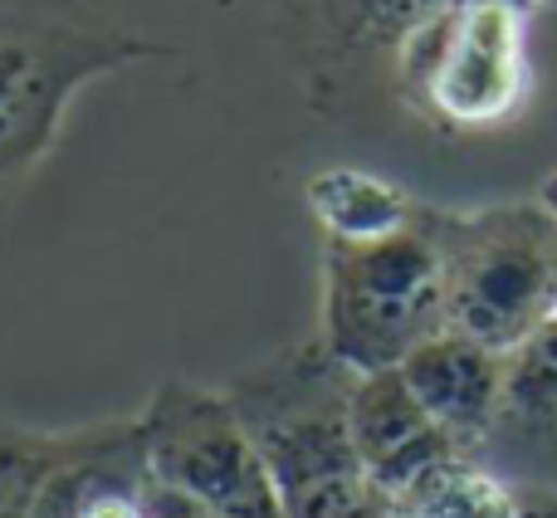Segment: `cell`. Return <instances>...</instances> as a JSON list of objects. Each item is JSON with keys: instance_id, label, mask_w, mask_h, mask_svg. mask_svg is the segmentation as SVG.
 Wrapping results in <instances>:
<instances>
[{"instance_id": "cell-8", "label": "cell", "mask_w": 557, "mask_h": 518, "mask_svg": "<svg viewBox=\"0 0 557 518\" xmlns=\"http://www.w3.org/2000/svg\"><path fill=\"white\" fill-rule=\"evenodd\" d=\"M347 421H352V441L362 455L367 474L382 484V494H396L406 480L425 470V465L455 455L450 435L431 421L421 396L401 377L392 372H367L352 382V402H347Z\"/></svg>"}, {"instance_id": "cell-13", "label": "cell", "mask_w": 557, "mask_h": 518, "mask_svg": "<svg viewBox=\"0 0 557 518\" xmlns=\"http://www.w3.org/2000/svg\"><path fill=\"white\" fill-rule=\"evenodd\" d=\"M539 201H543V206H548V211L557 215V172L548 176V182H543V196H539Z\"/></svg>"}, {"instance_id": "cell-1", "label": "cell", "mask_w": 557, "mask_h": 518, "mask_svg": "<svg viewBox=\"0 0 557 518\" xmlns=\"http://www.w3.org/2000/svg\"><path fill=\"white\" fill-rule=\"evenodd\" d=\"M352 382L357 372L313 337L225 386L270 465L284 518H386V494L367 474L347 421Z\"/></svg>"}, {"instance_id": "cell-9", "label": "cell", "mask_w": 557, "mask_h": 518, "mask_svg": "<svg viewBox=\"0 0 557 518\" xmlns=\"http://www.w3.org/2000/svg\"><path fill=\"white\" fill-rule=\"evenodd\" d=\"M386 518H523V484L484 455H445L386 494Z\"/></svg>"}, {"instance_id": "cell-4", "label": "cell", "mask_w": 557, "mask_h": 518, "mask_svg": "<svg viewBox=\"0 0 557 518\" xmlns=\"http://www.w3.org/2000/svg\"><path fill=\"white\" fill-rule=\"evenodd\" d=\"M533 0H455L396 49L406 108L441 133H494L533 98Z\"/></svg>"}, {"instance_id": "cell-14", "label": "cell", "mask_w": 557, "mask_h": 518, "mask_svg": "<svg viewBox=\"0 0 557 518\" xmlns=\"http://www.w3.org/2000/svg\"><path fill=\"white\" fill-rule=\"evenodd\" d=\"M533 5H539V10H543V5H557V0H533Z\"/></svg>"}, {"instance_id": "cell-11", "label": "cell", "mask_w": 557, "mask_h": 518, "mask_svg": "<svg viewBox=\"0 0 557 518\" xmlns=\"http://www.w3.org/2000/svg\"><path fill=\"white\" fill-rule=\"evenodd\" d=\"M84 445L78 431H39V425L0 421V518H35L54 474Z\"/></svg>"}, {"instance_id": "cell-5", "label": "cell", "mask_w": 557, "mask_h": 518, "mask_svg": "<svg viewBox=\"0 0 557 518\" xmlns=\"http://www.w3.org/2000/svg\"><path fill=\"white\" fill-rule=\"evenodd\" d=\"M143 460L211 518H284L260 445L231 392L172 377L137 411Z\"/></svg>"}, {"instance_id": "cell-10", "label": "cell", "mask_w": 557, "mask_h": 518, "mask_svg": "<svg viewBox=\"0 0 557 518\" xmlns=\"http://www.w3.org/2000/svg\"><path fill=\"white\" fill-rule=\"evenodd\" d=\"M304 201L308 215L318 221V231H323V240H343V245L386 240V235L406 231L425 206L396 182L362 172V166H323V172H313L304 186Z\"/></svg>"}, {"instance_id": "cell-3", "label": "cell", "mask_w": 557, "mask_h": 518, "mask_svg": "<svg viewBox=\"0 0 557 518\" xmlns=\"http://www.w3.org/2000/svg\"><path fill=\"white\" fill-rule=\"evenodd\" d=\"M445 318V259L431 215H416L386 240H323V347L347 372H392Z\"/></svg>"}, {"instance_id": "cell-2", "label": "cell", "mask_w": 557, "mask_h": 518, "mask_svg": "<svg viewBox=\"0 0 557 518\" xmlns=\"http://www.w3.org/2000/svg\"><path fill=\"white\" fill-rule=\"evenodd\" d=\"M445 259V318L513 357L557 318V215L543 201L425 206Z\"/></svg>"}, {"instance_id": "cell-12", "label": "cell", "mask_w": 557, "mask_h": 518, "mask_svg": "<svg viewBox=\"0 0 557 518\" xmlns=\"http://www.w3.org/2000/svg\"><path fill=\"white\" fill-rule=\"evenodd\" d=\"M455 0H333L343 29L357 39V45L372 49H401L406 39H416L425 25L450 10Z\"/></svg>"}, {"instance_id": "cell-7", "label": "cell", "mask_w": 557, "mask_h": 518, "mask_svg": "<svg viewBox=\"0 0 557 518\" xmlns=\"http://www.w3.org/2000/svg\"><path fill=\"white\" fill-rule=\"evenodd\" d=\"M509 362L513 357L484 347L480 337L460 333V328H441L406 357L401 377L421 396L431 421L450 435L455 451L490 455L504 425V406H509Z\"/></svg>"}, {"instance_id": "cell-6", "label": "cell", "mask_w": 557, "mask_h": 518, "mask_svg": "<svg viewBox=\"0 0 557 518\" xmlns=\"http://www.w3.org/2000/svg\"><path fill=\"white\" fill-rule=\"evenodd\" d=\"M143 54L137 39L84 25H0V182L49 152L78 88Z\"/></svg>"}]
</instances>
